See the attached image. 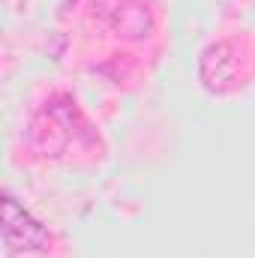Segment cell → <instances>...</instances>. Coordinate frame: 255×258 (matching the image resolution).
I'll return each instance as SVG.
<instances>
[{
    "instance_id": "cell-1",
    "label": "cell",
    "mask_w": 255,
    "mask_h": 258,
    "mask_svg": "<svg viewBox=\"0 0 255 258\" xmlns=\"http://www.w3.org/2000/svg\"><path fill=\"white\" fill-rule=\"evenodd\" d=\"M3 240L15 252H24V249L33 252V249H42L48 243V231L12 195H6L3 198Z\"/></svg>"
}]
</instances>
